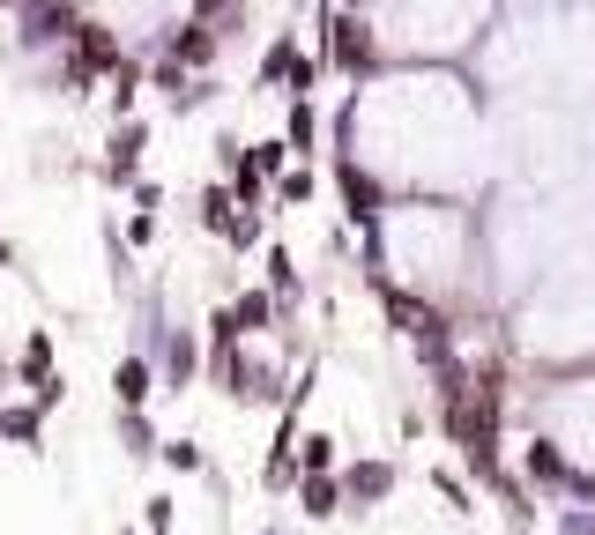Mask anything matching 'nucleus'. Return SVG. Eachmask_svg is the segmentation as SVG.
<instances>
[{"instance_id": "obj_1", "label": "nucleus", "mask_w": 595, "mask_h": 535, "mask_svg": "<svg viewBox=\"0 0 595 535\" xmlns=\"http://www.w3.org/2000/svg\"><path fill=\"white\" fill-rule=\"evenodd\" d=\"M120 394H127V402H142V394H149L142 387V365H120Z\"/></svg>"}]
</instances>
